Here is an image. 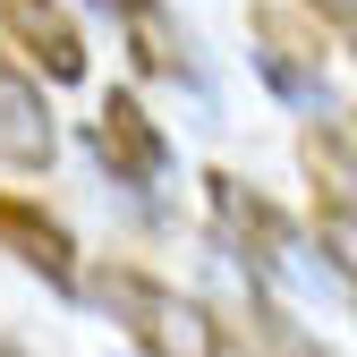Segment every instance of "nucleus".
Returning a JSON list of instances; mask_svg holds the SVG:
<instances>
[{
  "instance_id": "f257e3e1",
  "label": "nucleus",
  "mask_w": 357,
  "mask_h": 357,
  "mask_svg": "<svg viewBox=\"0 0 357 357\" xmlns=\"http://www.w3.org/2000/svg\"><path fill=\"white\" fill-rule=\"evenodd\" d=\"M85 298L119 324V340L137 357H230V332L204 298H188L178 281L145 273V264H94L85 273Z\"/></svg>"
},
{
  "instance_id": "f03ea898",
  "label": "nucleus",
  "mask_w": 357,
  "mask_h": 357,
  "mask_svg": "<svg viewBox=\"0 0 357 357\" xmlns=\"http://www.w3.org/2000/svg\"><path fill=\"white\" fill-rule=\"evenodd\" d=\"M255 68H264V85L289 102V111H324L332 102V77H324V26H306V17H289L281 0H255Z\"/></svg>"
},
{
  "instance_id": "7ed1b4c3",
  "label": "nucleus",
  "mask_w": 357,
  "mask_h": 357,
  "mask_svg": "<svg viewBox=\"0 0 357 357\" xmlns=\"http://www.w3.org/2000/svg\"><path fill=\"white\" fill-rule=\"evenodd\" d=\"M204 204H213V238L247 264V289H273L281 281V255H289V221L264 204L247 178H230V170L204 178Z\"/></svg>"
},
{
  "instance_id": "20e7f679",
  "label": "nucleus",
  "mask_w": 357,
  "mask_h": 357,
  "mask_svg": "<svg viewBox=\"0 0 357 357\" xmlns=\"http://www.w3.org/2000/svg\"><path fill=\"white\" fill-rule=\"evenodd\" d=\"M85 145H94V162L111 170V188H137V196H145V188L170 178V137L145 119V102L128 94V85L102 94V111L85 119Z\"/></svg>"
},
{
  "instance_id": "39448f33",
  "label": "nucleus",
  "mask_w": 357,
  "mask_h": 357,
  "mask_svg": "<svg viewBox=\"0 0 357 357\" xmlns=\"http://www.w3.org/2000/svg\"><path fill=\"white\" fill-rule=\"evenodd\" d=\"M0 34L43 85H77L85 77V26L68 0H0Z\"/></svg>"
},
{
  "instance_id": "423d86ee",
  "label": "nucleus",
  "mask_w": 357,
  "mask_h": 357,
  "mask_svg": "<svg viewBox=\"0 0 357 357\" xmlns=\"http://www.w3.org/2000/svg\"><path fill=\"white\" fill-rule=\"evenodd\" d=\"M0 255H17L26 273H34V281H52L60 298H68V289H85L68 221H60V213H43L34 196H0Z\"/></svg>"
},
{
  "instance_id": "0eeeda50",
  "label": "nucleus",
  "mask_w": 357,
  "mask_h": 357,
  "mask_svg": "<svg viewBox=\"0 0 357 357\" xmlns=\"http://www.w3.org/2000/svg\"><path fill=\"white\" fill-rule=\"evenodd\" d=\"M52 153H60V128H52V102H43V77L0 52V162L52 170Z\"/></svg>"
},
{
  "instance_id": "6e6552de",
  "label": "nucleus",
  "mask_w": 357,
  "mask_h": 357,
  "mask_svg": "<svg viewBox=\"0 0 357 357\" xmlns=\"http://www.w3.org/2000/svg\"><path fill=\"white\" fill-rule=\"evenodd\" d=\"M94 9L137 43V60H145L153 77H178V68H188V34L162 17V0H94Z\"/></svg>"
},
{
  "instance_id": "1a4fd4ad",
  "label": "nucleus",
  "mask_w": 357,
  "mask_h": 357,
  "mask_svg": "<svg viewBox=\"0 0 357 357\" xmlns=\"http://www.w3.org/2000/svg\"><path fill=\"white\" fill-rule=\"evenodd\" d=\"M247 357H340V349L315 340L273 289H247Z\"/></svg>"
},
{
  "instance_id": "9d476101",
  "label": "nucleus",
  "mask_w": 357,
  "mask_h": 357,
  "mask_svg": "<svg viewBox=\"0 0 357 357\" xmlns=\"http://www.w3.org/2000/svg\"><path fill=\"white\" fill-rule=\"evenodd\" d=\"M306 17H315V26L340 43V52L357 60V0H306Z\"/></svg>"
},
{
  "instance_id": "9b49d317",
  "label": "nucleus",
  "mask_w": 357,
  "mask_h": 357,
  "mask_svg": "<svg viewBox=\"0 0 357 357\" xmlns=\"http://www.w3.org/2000/svg\"><path fill=\"white\" fill-rule=\"evenodd\" d=\"M0 357H26V349H17V340H0Z\"/></svg>"
},
{
  "instance_id": "f8f14e48",
  "label": "nucleus",
  "mask_w": 357,
  "mask_h": 357,
  "mask_svg": "<svg viewBox=\"0 0 357 357\" xmlns=\"http://www.w3.org/2000/svg\"><path fill=\"white\" fill-rule=\"evenodd\" d=\"M349 306H357V289H349Z\"/></svg>"
}]
</instances>
